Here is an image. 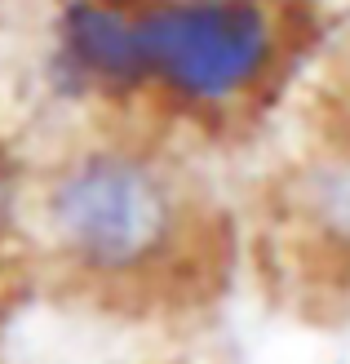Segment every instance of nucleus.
<instances>
[{
  "mask_svg": "<svg viewBox=\"0 0 350 364\" xmlns=\"http://www.w3.org/2000/svg\"><path fill=\"white\" fill-rule=\"evenodd\" d=\"M31 240L84 294L160 302L213 262V213L187 165L138 134H89L31 173Z\"/></svg>",
  "mask_w": 350,
  "mask_h": 364,
  "instance_id": "obj_1",
  "label": "nucleus"
},
{
  "mask_svg": "<svg viewBox=\"0 0 350 364\" xmlns=\"http://www.w3.org/2000/svg\"><path fill=\"white\" fill-rule=\"evenodd\" d=\"M288 0H142L146 102L187 124L257 112L292 63Z\"/></svg>",
  "mask_w": 350,
  "mask_h": 364,
  "instance_id": "obj_2",
  "label": "nucleus"
},
{
  "mask_svg": "<svg viewBox=\"0 0 350 364\" xmlns=\"http://www.w3.org/2000/svg\"><path fill=\"white\" fill-rule=\"evenodd\" d=\"M45 80L76 107L146 102L142 0H58L45 31Z\"/></svg>",
  "mask_w": 350,
  "mask_h": 364,
  "instance_id": "obj_3",
  "label": "nucleus"
},
{
  "mask_svg": "<svg viewBox=\"0 0 350 364\" xmlns=\"http://www.w3.org/2000/svg\"><path fill=\"white\" fill-rule=\"evenodd\" d=\"M280 205L306 249L350 267V129L310 142L292 160L280 182Z\"/></svg>",
  "mask_w": 350,
  "mask_h": 364,
  "instance_id": "obj_4",
  "label": "nucleus"
},
{
  "mask_svg": "<svg viewBox=\"0 0 350 364\" xmlns=\"http://www.w3.org/2000/svg\"><path fill=\"white\" fill-rule=\"evenodd\" d=\"M27 218H31V173L9 147H0V249L18 231H27Z\"/></svg>",
  "mask_w": 350,
  "mask_h": 364,
  "instance_id": "obj_5",
  "label": "nucleus"
}]
</instances>
